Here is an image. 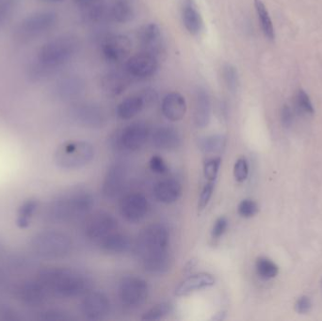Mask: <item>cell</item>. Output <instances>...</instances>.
<instances>
[{"mask_svg": "<svg viewBox=\"0 0 322 321\" xmlns=\"http://www.w3.org/2000/svg\"><path fill=\"white\" fill-rule=\"evenodd\" d=\"M170 234L166 226L156 224L145 228L137 242V254L144 269L152 274L169 270L171 257L168 251Z\"/></svg>", "mask_w": 322, "mask_h": 321, "instance_id": "cell-1", "label": "cell"}, {"mask_svg": "<svg viewBox=\"0 0 322 321\" xmlns=\"http://www.w3.org/2000/svg\"><path fill=\"white\" fill-rule=\"evenodd\" d=\"M36 279L49 297L73 299L85 294L91 289V280L74 268H44L37 274Z\"/></svg>", "mask_w": 322, "mask_h": 321, "instance_id": "cell-2", "label": "cell"}, {"mask_svg": "<svg viewBox=\"0 0 322 321\" xmlns=\"http://www.w3.org/2000/svg\"><path fill=\"white\" fill-rule=\"evenodd\" d=\"M95 205L94 196L86 191H72L54 197L43 209V219L52 224H66L89 214Z\"/></svg>", "mask_w": 322, "mask_h": 321, "instance_id": "cell-3", "label": "cell"}, {"mask_svg": "<svg viewBox=\"0 0 322 321\" xmlns=\"http://www.w3.org/2000/svg\"><path fill=\"white\" fill-rule=\"evenodd\" d=\"M77 48V40L71 35L59 36L44 43L38 52L32 75L39 79L52 74L75 56Z\"/></svg>", "mask_w": 322, "mask_h": 321, "instance_id": "cell-4", "label": "cell"}, {"mask_svg": "<svg viewBox=\"0 0 322 321\" xmlns=\"http://www.w3.org/2000/svg\"><path fill=\"white\" fill-rule=\"evenodd\" d=\"M30 249L43 259H59L67 257L73 249L72 238L57 230H43L30 239Z\"/></svg>", "mask_w": 322, "mask_h": 321, "instance_id": "cell-5", "label": "cell"}, {"mask_svg": "<svg viewBox=\"0 0 322 321\" xmlns=\"http://www.w3.org/2000/svg\"><path fill=\"white\" fill-rule=\"evenodd\" d=\"M95 158V147L86 140H70L61 144L54 154L55 165L62 170H78Z\"/></svg>", "mask_w": 322, "mask_h": 321, "instance_id": "cell-6", "label": "cell"}, {"mask_svg": "<svg viewBox=\"0 0 322 321\" xmlns=\"http://www.w3.org/2000/svg\"><path fill=\"white\" fill-rule=\"evenodd\" d=\"M57 21L58 15L53 11L33 12L19 23L15 36L21 42L32 41L52 30Z\"/></svg>", "mask_w": 322, "mask_h": 321, "instance_id": "cell-7", "label": "cell"}, {"mask_svg": "<svg viewBox=\"0 0 322 321\" xmlns=\"http://www.w3.org/2000/svg\"><path fill=\"white\" fill-rule=\"evenodd\" d=\"M119 299L127 308H138L148 296V286L143 279L128 276L121 281L119 286Z\"/></svg>", "mask_w": 322, "mask_h": 321, "instance_id": "cell-8", "label": "cell"}, {"mask_svg": "<svg viewBox=\"0 0 322 321\" xmlns=\"http://www.w3.org/2000/svg\"><path fill=\"white\" fill-rule=\"evenodd\" d=\"M149 137V128L142 122L132 123L122 129L114 139L120 150L134 152L140 149Z\"/></svg>", "mask_w": 322, "mask_h": 321, "instance_id": "cell-9", "label": "cell"}, {"mask_svg": "<svg viewBox=\"0 0 322 321\" xmlns=\"http://www.w3.org/2000/svg\"><path fill=\"white\" fill-rule=\"evenodd\" d=\"M116 219L105 211L91 215L84 225V234L92 240H101L113 233L117 228Z\"/></svg>", "mask_w": 322, "mask_h": 321, "instance_id": "cell-10", "label": "cell"}, {"mask_svg": "<svg viewBox=\"0 0 322 321\" xmlns=\"http://www.w3.org/2000/svg\"><path fill=\"white\" fill-rule=\"evenodd\" d=\"M120 213L131 224L141 222L148 213L147 198L140 193H130L123 197L120 202Z\"/></svg>", "mask_w": 322, "mask_h": 321, "instance_id": "cell-11", "label": "cell"}, {"mask_svg": "<svg viewBox=\"0 0 322 321\" xmlns=\"http://www.w3.org/2000/svg\"><path fill=\"white\" fill-rule=\"evenodd\" d=\"M72 117L75 122L85 128H99L106 125L107 115L105 110L96 104L83 103L72 108Z\"/></svg>", "mask_w": 322, "mask_h": 321, "instance_id": "cell-12", "label": "cell"}, {"mask_svg": "<svg viewBox=\"0 0 322 321\" xmlns=\"http://www.w3.org/2000/svg\"><path fill=\"white\" fill-rule=\"evenodd\" d=\"M132 43L128 36L123 34L109 35L102 43V53L109 64H118L129 57Z\"/></svg>", "mask_w": 322, "mask_h": 321, "instance_id": "cell-13", "label": "cell"}, {"mask_svg": "<svg viewBox=\"0 0 322 321\" xmlns=\"http://www.w3.org/2000/svg\"><path fill=\"white\" fill-rule=\"evenodd\" d=\"M128 181V170L125 165L121 163H115L109 167L105 175L102 193L107 199L117 198L123 191Z\"/></svg>", "mask_w": 322, "mask_h": 321, "instance_id": "cell-14", "label": "cell"}, {"mask_svg": "<svg viewBox=\"0 0 322 321\" xmlns=\"http://www.w3.org/2000/svg\"><path fill=\"white\" fill-rule=\"evenodd\" d=\"M80 309L88 320L98 321L107 316L110 310V302L105 294L93 291L87 293L81 301Z\"/></svg>", "mask_w": 322, "mask_h": 321, "instance_id": "cell-15", "label": "cell"}, {"mask_svg": "<svg viewBox=\"0 0 322 321\" xmlns=\"http://www.w3.org/2000/svg\"><path fill=\"white\" fill-rule=\"evenodd\" d=\"M159 67L156 55L143 52L131 57L126 64V72L131 77L147 78L154 75Z\"/></svg>", "mask_w": 322, "mask_h": 321, "instance_id": "cell-16", "label": "cell"}, {"mask_svg": "<svg viewBox=\"0 0 322 321\" xmlns=\"http://www.w3.org/2000/svg\"><path fill=\"white\" fill-rule=\"evenodd\" d=\"M16 297L24 304L30 306H38L49 298L48 293L42 284L36 278L28 280L17 288Z\"/></svg>", "mask_w": 322, "mask_h": 321, "instance_id": "cell-17", "label": "cell"}, {"mask_svg": "<svg viewBox=\"0 0 322 321\" xmlns=\"http://www.w3.org/2000/svg\"><path fill=\"white\" fill-rule=\"evenodd\" d=\"M85 89L84 81L77 75H66L54 88V96L61 101H72L80 96Z\"/></svg>", "mask_w": 322, "mask_h": 321, "instance_id": "cell-18", "label": "cell"}, {"mask_svg": "<svg viewBox=\"0 0 322 321\" xmlns=\"http://www.w3.org/2000/svg\"><path fill=\"white\" fill-rule=\"evenodd\" d=\"M163 115L171 122L182 120L187 112V102L179 93H170L166 95L161 103Z\"/></svg>", "mask_w": 322, "mask_h": 321, "instance_id": "cell-19", "label": "cell"}, {"mask_svg": "<svg viewBox=\"0 0 322 321\" xmlns=\"http://www.w3.org/2000/svg\"><path fill=\"white\" fill-rule=\"evenodd\" d=\"M153 145L161 150L171 151L178 148L181 144V137L177 129L163 126L156 129L152 134Z\"/></svg>", "mask_w": 322, "mask_h": 321, "instance_id": "cell-20", "label": "cell"}, {"mask_svg": "<svg viewBox=\"0 0 322 321\" xmlns=\"http://www.w3.org/2000/svg\"><path fill=\"white\" fill-rule=\"evenodd\" d=\"M130 75L126 72L113 71L104 75L101 80L103 93L109 97L118 96L123 94L130 83Z\"/></svg>", "mask_w": 322, "mask_h": 321, "instance_id": "cell-21", "label": "cell"}, {"mask_svg": "<svg viewBox=\"0 0 322 321\" xmlns=\"http://www.w3.org/2000/svg\"><path fill=\"white\" fill-rule=\"evenodd\" d=\"M214 285L215 278L213 275L206 272L197 273L183 281L177 287V289H175V295L178 297L187 296L198 290L213 287Z\"/></svg>", "mask_w": 322, "mask_h": 321, "instance_id": "cell-22", "label": "cell"}, {"mask_svg": "<svg viewBox=\"0 0 322 321\" xmlns=\"http://www.w3.org/2000/svg\"><path fill=\"white\" fill-rule=\"evenodd\" d=\"M156 199L162 203H175L182 194V186L175 179L168 178L156 184L154 189Z\"/></svg>", "mask_w": 322, "mask_h": 321, "instance_id": "cell-23", "label": "cell"}, {"mask_svg": "<svg viewBox=\"0 0 322 321\" xmlns=\"http://www.w3.org/2000/svg\"><path fill=\"white\" fill-rule=\"evenodd\" d=\"M139 40L145 52L156 55L158 51H160L162 43L160 27L155 23L143 26L139 32Z\"/></svg>", "mask_w": 322, "mask_h": 321, "instance_id": "cell-24", "label": "cell"}, {"mask_svg": "<svg viewBox=\"0 0 322 321\" xmlns=\"http://www.w3.org/2000/svg\"><path fill=\"white\" fill-rule=\"evenodd\" d=\"M183 24L186 30L196 35L202 31L203 18L193 0H185L182 8Z\"/></svg>", "mask_w": 322, "mask_h": 321, "instance_id": "cell-25", "label": "cell"}, {"mask_svg": "<svg viewBox=\"0 0 322 321\" xmlns=\"http://www.w3.org/2000/svg\"><path fill=\"white\" fill-rule=\"evenodd\" d=\"M211 119V100L206 90L199 89L196 95L195 124L198 128H204Z\"/></svg>", "mask_w": 322, "mask_h": 321, "instance_id": "cell-26", "label": "cell"}, {"mask_svg": "<svg viewBox=\"0 0 322 321\" xmlns=\"http://www.w3.org/2000/svg\"><path fill=\"white\" fill-rule=\"evenodd\" d=\"M145 105H148V102L143 93L138 96L128 97L123 100L119 104L116 112L119 118L130 120L139 114L143 107H145Z\"/></svg>", "mask_w": 322, "mask_h": 321, "instance_id": "cell-27", "label": "cell"}, {"mask_svg": "<svg viewBox=\"0 0 322 321\" xmlns=\"http://www.w3.org/2000/svg\"><path fill=\"white\" fill-rule=\"evenodd\" d=\"M100 241L102 249L109 254H125L132 246L129 236L120 233H111Z\"/></svg>", "mask_w": 322, "mask_h": 321, "instance_id": "cell-28", "label": "cell"}, {"mask_svg": "<svg viewBox=\"0 0 322 321\" xmlns=\"http://www.w3.org/2000/svg\"><path fill=\"white\" fill-rule=\"evenodd\" d=\"M40 208L41 203L36 198H30L24 201L17 210L15 221L16 225L21 229L29 227L32 224L33 218L37 214Z\"/></svg>", "mask_w": 322, "mask_h": 321, "instance_id": "cell-29", "label": "cell"}, {"mask_svg": "<svg viewBox=\"0 0 322 321\" xmlns=\"http://www.w3.org/2000/svg\"><path fill=\"white\" fill-rule=\"evenodd\" d=\"M110 19L125 24L131 21L134 17V10L127 0H118L109 8Z\"/></svg>", "mask_w": 322, "mask_h": 321, "instance_id": "cell-30", "label": "cell"}, {"mask_svg": "<svg viewBox=\"0 0 322 321\" xmlns=\"http://www.w3.org/2000/svg\"><path fill=\"white\" fill-rule=\"evenodd\" d=\"M226 137L222 134L206 136L199 141V148L205 154H218L225 148Z\"/></svg>", "mask_w": 322, "mask_h": 321, "instance_id": "cell-31", "label": "cell"}, {"mask_svg": "<svg viewBox=\"0 0 322 321\" xmlns=\"http://www.w3.org/2000/svg\"><path fill=\"white\" fill-rule=\"evenodd\" d=\"M255 7L258 12V19L260 22V26L263 32L268 40H273L274 29L265 4L263 3L262 0H255Z\"/></svg>", "mask_w": 322, "mask_h": 321, "instance_id": "cell-32", "label": "cell"}, {"mask_svg": "<svg viewBox=\"0 0 322 321\" xmlns=\"http://www.w3.org/2000/svg\"><path fill=\"white\" fill-rule=\"evenodd\" d=\"M256 268L258 275L265 280L276 277L279 271L277 265L267 257H259L256 263Z\"/></svg>", "mask_w": 322, "mask_h": 321, "instance_id": "cell-33", "label": "cell"}, {"mask_svg": "<svg viewBox=\"0 0 322 321\" xmlns=\"http://www.w3.org/2000/svg\"><path fill=\"white\" fill-rule=\"evenodd\" d=\"M172 310V303L170 302H160L153 306L150 310L147 311L143 317L142 320L144 321H159L168 315L171 314Z\"/></svg>", "mask_w": 322, "mask_h": 321, "instance_id": "cell-34", "label": "cell"}, {"mask_svg": "<svg viewBox=\"0 0 322 321\" xmlns=\"http://www.w3.org/2000/svg\"><path fill=\"white\" fill-rule=\"evenodd\" d=\"M258 203H256L252 199H244L242 200L238 206H237V212L242 218H252L258 214Z\"/></svg>", "mask_w": 322, "mask_h": 321, "instance_id": "cell-35", "label": "cell"}, {"mask_svg": "<svg viewBox=\"0 0 322 321\" xmlns=\"http://www.w3.org/2000/svg\"><path fill=\"white\" fill-rule=\"evenodd\" d=\"M221 164H222V160L220 158L211 159L204 163V175L208 181L215 182V180L218 177Z\"/></svg>", "mask_w": 322, "mask_h": 321, "instance_id": "cell-36", "label": "cell"}, {"mask_svg": "<svg viewBox=\"0 0 322 321\" xmlns=\"http://www.w3.org/2000/svg\"><path fill=\"white\" fill-rule=\"evenodd\" d=\"M223 75L228 88L235 91L238 85V75L236 68L232 65L226 64L223 69Z\"/></svg>", "mask_w": 322, "mask_h": 321, "instance_id": "cell-37", "label": "cell"}, {"mask_svg": "<svg viewBox=\"0 0 322 321\" xmlns=\"http://www.w3.org/2000/svg\"><path fill=\"white\" fill-rule=\"evenodd\" d=\"M249 175L248 161L244 158H240L236 161L234 166V176L237 182H244Z\"/></svg>", "mask_w": 322, "mask_h": 321, "instance_id": "cell-38", "label": "cell"}, {"mask_svg": "<svg viewBox=\"0 0 322 321\" xmlns=\"http://www.w3.org/2000/svg\"><path fill=\"white\" fill-rule=\"evenodd\" d=\"M15 0H0V28L9 21L14 11Z\"/></svg>", "mask_w": 322, "mask_h": 321, "instance_id": "cell-39", "label": "cell"}, {"mask_svg": "<svg viewBox=\"0 0 322 321\" xmlns=\"http://www.w3.org/2000/svg\"><path fill=\"white\" fill-rule=\"evenodd\" d=\"M215 183L213 181H208L204 185L202 193L200 194V198H199V202H198V208L200 210L204 209L207 204L209 203V201L212 197V194L214 192Z\"/></svg>", "mask_w": 322, "mask_h": 321, "instance_id": "cell-40", "label": "cell"}, {"mask_svg": "<svg viewBox=\"0 0 322 321\" xmlns=\"http://www.w3.org/2000/svg\"><path fill=\"white\" fill-rule=\"evenodd\" d=\"M296 103H297V107H299L301 111L308 114L314 113V107L310 101V98L304 91L301 90L298 92L296 96Z\"/></svg>", "mask_w": 322, "mask_h": 321, "instance_id": "cell-41", "label": "cell"}, {"mask_svg": "<svg viewBox=\"0 0 322 321\" xmlns=\"http://www.w3.org/2000/svg\"><path fill=\"white\" fill-rule=\"evenodd\" d=\"M149 165H150L151 171H154L155 173L166 174L169 172L168 165L166 164L164 160L159 156H153L151 158Z\"/></svg>", "mask_w": 322, "mask_h": 321, "instance_id": "cell-42", "label": "cell"}, {"mask_svg": "<svg viewBox=\"0 0 322 321\" xmlns=\"http://www.w3.org/2000/svg\"><path fill=\"white\" fill-rule=\"evenodd\" d=\"M228 227V220L225 217H220L212 227V236L214 238H220L225 233L226 229Z\"/></svg>", "mask_w": 322, "mask_h": 321, "instance_id": "cell-43", "label": "cell"}, {"mask_svg": "<svg viewBox=\"0 0 322 321\" xmlns=\"http://www.w3.org/2000/svg\"><path fill=\"white\" fill-rule=\"evenodd\" d=\"M312 307L311 300L307 296H302L296 301L295 309L299 314H306L308 313Z\"/></svg>", "mask_w": 322, "mask_h": 321, "instance_id": "cell-44", "label": "cell"}, {"mask_svg": "<svg viewBox=\"0 0 322 321\" xmlns=\"http://www.w3.org/2000/svg\"><path fill=\"white\" fill-rule=\"evenodd\" d=\"M281 117H282V122L286 127H290L293 121V113L291 111L290 107L288 106H284L282 112H281Z\"/></svg>", "mask_w": 322, "mask_h": 321, "instance_id": "cell-45", "label": "cell"}, {"mask_svg": "<svg viewBox=\"0 0 322 321\" xmlns=\"http://www.w3.org/2000/svg\"><path fill=\"white\" fill-rule=\"evenodd\" d=\"M75 3L80 6L82 9L85 8V7H88V6H91V5H94V4H97V3H99L101 2L102 0H74Z\"/></svg>", "mask_w": 322, "mask_h": 321, "instance_id": "cell-46", "label": "cell"}, {"mask_svg": "<svg viewBox=\"0 0 322 321\" xmlns=\"http://www.w3.org/2000/svg\"><path fill=\"white\" fill-rule=\"evenodd\" d=\"M46 1H48V2H62L64 0H46Z\"/></svg>", "mask_w": 322, "mask_h": 321, "instance_id": "cell-47", "label": "cell"}]
</instances>
